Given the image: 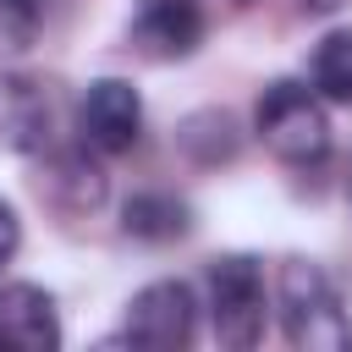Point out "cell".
<instances>
[{
    "label": "cell",
    "instance_id": "obj_1",
    "mask_svg": "<svg viewBox=\"0 0 352 352\" xmlns=\"http://www.w3.org/2000/svg\"><path fill=\"white\" fill-rule=\"evenodd\" d=\"M280 324H286V341L302 352H346L352 346V314H346L330 270L314 258L280 264Z\"/></svg>",
    "mask_w": 352,
    "mask_h": 352
},
{
    "label": "cell",
    "instance_id": "obj_2",
    "mask_svg": "<svg viewBox=\"0 0 352 352\" xmlns=\"http://www.w3.org/2000/svg\"><path fill=\"white\" fill-rule=\"evenodd\" d=\"M253 132L264 148L286 165H319L330 154V116L319 104V88L297 77H275L253 104Z\"/></svg>",
    "mask_w": 352,
    "mask_h": 352
},
{
    "label": "cell",
    "instance_id": "obj_3",
    "mask_svg": "<svg viewBox=\"0 0 352 352\" xmlns=\"http://www.w3.org/2000/svg\"><path fill=\"white\" fill-rule=\"evenodd\" d=\"M209 319L220 346H258L264 341V270L253 253H220L209 264Z\"/></svg>",
    "mask_w": 352,
    "mask_h": 352
},
{
    "label": "cell",
    "instance_id": "obj_4",
    "mask_svg": "<svg viewBox=\"0 0 352 352\" xmlns=\"http://www.w3.org/2000/svg\"><path fill=\"white\" fill-rule=\"evenodd\" d=\"M198 330V297L187 280H148L126 302V341L148 352H176Z\"/></svg>",
    "mask_w": 352,
    "mask_h": 352
},
{
    "label": "cell",
    "instance_id": "obj_5",
    "mask_svg": "<svg viewBox=\"0 0 352 352\" xmlns=\"http://www.w3.org/2000/svg\"><path fill=\"white\" fill-rule=\"evenodd\" d=\"M77 126H82V143L99 148V154H126L143 132V99L126 77H99L88 82L82 104H77Z\"/></svg>",
    "mask_w": 352,
    "mask_h": 352
},
{
    "label": "cell",
    "instance_id": "obj_6",
    "mask_svg": "<svg viewBox=\"0 0 352 352\" xmlns=\"http://www.w3.org/2000/svg\"><path fill=\"white\" fill-rule=\"evenodd\" d=\"M55 132V94L44 77L6 72L0 77V148L11 154H44Z\"/></svg>",
    "mask_w": 352,
    "mask_h": 352
},
{
    "label": "cell",
    "instance_id": "obj_7",
    "mask_svg": "<svg viewBox=\"0 0 352 352\" xmlns=\"http://www.w3.org/2000/svg\"><path fill=\"white\" fill-rule=\"evenodd\" d=\"M33 192L55 209V214H94L110 192V176L99 160H88V143L82 148H44V165L33 176Z\"/></svg>",
    "mask_w": 352,
    "mask_h": 352
},
{
    "label": "cell",
    "instance_id": "obj_8",
    "mask_svg": "<svg viewBox=\"0 0 352 352\" xmlns=\"http://www.w3.org/2000/svg\"><path fill=\"white\" fill-rule=\"evenodd\" d=\"M0 346H11V352H55L60 346V314L44 286H33V280L0 286Z\"/></svg>",
    "mask_w": 352,
    "mask_h": 352
},
{
    "label": "cell",
    "instance_id": "obj_9",
    "mask_svg": "<svg viewBox=\"0 0 352 352\" xmlns=\"http://www.w3.org/2000/svg\"><path fill=\"white\" fill-rule=\"evenodd\" d=\"M204 6L198 0H148L132 22V44L148 60H187L204 44Z\"/></svg>",
    "mask_w": 352,
    "mask_h": 352
},
{
    "label": "cell",
    "instance_id": "obj_10",
    "mask_svg": "<svg viewBox=\"0 0 352 352\" xmlns=\"http://www.w3.org/2000/svg\"><path fill=\"white\" fill-rule=\"evenodd\" d=\"M121 231L138 242H176L192 231V204L176 192H132L121 204Z\"/></svg>",
    "mask_w": 352,
    "mask_h": 352
},
{
    "label": "cell",
    "instance_id": "obj_11",
    "mask_svg": "<svg viewBox=\"0 0 352 352\" xmlns=\"http://www.w3.org/2000/svg\"><path fill=\"white\" fill-rule=\"evenodd\" d=\"M176 148L198 165H226L236 160L242 148V132H236V116L231 110H192L182 126H176Z\"/></svg>",
    "mask_w": 352,
    "mask_h": 352
},
{
    "label": "cell",
    "instance_id": "obj_12",
    "mask_svg": "<svg viewBox=\"0 0 352 352\" xmlns=\"http://www.w3.org/2000/svg\"><path fill=\"white\" fill-rule=\"evenodd\" d=\"M308 82L319 88V99L352 104V28H336V33H324V38L314 44Z\"/></svg>",
    "mask_w": 352,
    "mask_h": 352
},
{
    "label": "cell",
    "instance_id": "obj_13",
    "mask_svg": "<svg viewBox=\"0 0 352 352\" xmlns=\"http://www.w3.org/2000/svg\"><path fill=\"white\" fill-rule=\"evenodd\" d=\"M38 38V0H0V55H22Z\"/></svg>",
    "mask_w": 352,
    "mask_h": 352
},
{
    "label": "cell",
    "instance_id": "obj_14",
    "mask_svg": "<svg viewBox=\"0 0 352 352\" xmlns=\"http://www.w3.org/2000/svg\"><path fill=\"white\" fill-rule=\"evenodd\" d=\"M16 248H22V220H16V209L0 198V270L16 258Z\"/></svg>",
    "mask_w": 352,
    "mask_h": 352
},
{
    "label": "cell",
    "instance_id": "obj_15",
    "mask_svg": "<svg viewBox=\"0 0 352 352\" xmlns=\"http://www.w3.org/2000/svg\"><path fill=\"white\" fill-rule=\"evenodd\" d=\"M297 6H302V11H314V16H324V11H341L346 0H297Z\"/></svg>",
    "mask_w": 352,
    "mask_h": 352
},
{
    "label": "cell",
    "instance_id": "obj_16",
    "mask_svg": "<svg viewBox=\"0 0 352 352\" xmlns=\"http://www.w3.org/2000/svg\"><path fill=\"white\" fill-rule=\"evenodd\" d=\"M236 6H248V0H236Z\"/></svg>",
    "mask_w": 352,
    "mask_h": 352
}]
</instances>
